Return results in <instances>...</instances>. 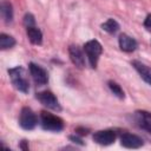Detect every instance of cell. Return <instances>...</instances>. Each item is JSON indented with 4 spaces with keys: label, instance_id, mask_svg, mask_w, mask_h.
Listing matches in <instances>:
<instances>
[{
    "label": "cell",
    "instance_id": "18",
    "mask_svg": "<svg viewBox=\"0 0 151 151\" xmlns=\"http://www.w3.org/2000/svg\"><path fill=\"white\" fill-rule=\"evenodd\" d=\"M34 18H33V15L32 14H26L25 15V18H24V24H25V26L26 27H32V26H34Z\"/></svg>",
    "mask_w": 151,
    "mask_h": 151
},
{
    "label": "cell",
    "instance_id": "6",
    "mask_svg": "<svg viewBox=\"0 0 151 151\" xmlns=\"http://www.w3.org/2000/svg\"><path fill=\"white\" fill-rule=\"evenodd\" d=\"M93 140L99 145H111L116 140V132L112 130H100L94 132Z\"/></svg>",
    "mask_w": 151,
    "mask_h": 151
},
{
    "label": "cell",
    "instance_id": "9",
    "mask_svg": "<svg viewBox=\"0 0 151 151\" xmlns=\"http://www.w3.org/2000/svg\"><path fill=\"white\" fill-rule=\"evenodd\" d=\"M68 53H70V58H71L72 63L78 68H84L85 67V55L78 46H74V45L70 46Z\"/></svg>",
    "mask_w": 151,
    "mask_h": 151
},
{
    "label": "cell",
    "instance_id": "8",
    "mask_svg": "<svg viewBox=\"0 0 151 151\" xmlns=\"http://www.w3.org/2000/svg\"><path fill=\"white\" fill-rule=\"evenodd\" d=\"M120 144L124 147H127V149H138V147L143 146L144 142H143V139L140 137H138L136 134L124 133L120 137Z\"/></svg>",
    "mask_w": 151,
    "mask_h": 151
},
{
    "label": "cell",
    "instance_id": "17",
    "mask_svg": "<svg viewBox=\"0 0 151 151\" xmlns=\"http://www.w3.org/2000/svg\"><path fill=\"white\" fill-rule=\"evenodd\" d=\"M109 87H110V90L113 92V94H116L118 98H120V99L124 98V91H123V88H122L117 83H114V81H109Z\"/></svg>",
    "mask_w": 151,
    "mask_h": 151
},
{
    "label": "cell",
    "instance_id": "16",
    "mask_svg": "<svg viewBox=\"0 0 151 151\" xmlns=\"http://www.w3.org/2000/svg\"><path fill=\"white\" fill-rule=\"evenodd\" d=\"M101 27H103V29L106 31L107 33H116V32L119 29V25H118V22H117L116 20H113V19H109V20H106V21L101 25Z\"/></svg>",
    "mask_w": 151,
    "mask_h": 151
},
{
    "label": "cell",
    "instance_id": "20",
    "mask_svg": "<svg viewBox=\"0 0 151 151\" xmlns=\"http://www.w3.org/2000/svg\"><path fill=\"white\" fill-rule=\"evenodd\" d=\"M70 139H71V140H73L74 143L77 142V143H79V144H83V143H81V140H80L79 138H77V137H74V136H71V137H70Z\"/></svg>",
    "mask_w": 151,
    "mask_h": 151
},
{
    "label": "cell",
    "instance_id": "12",
    "mask_svg": "<svg viewBox=\"0 0 151 151\" xmlns=\"http://www.w3.org/2000/svg\"><path fill=\"white\" fill-rule=\"evenodd\" d=\"M133 67L136 68V71L140 74V77L149 84L151 85V67L146 66L145 64L140 63V61H133L132 63Z\"/></svg>",
    "mask_w": 151,
    "mask_h": 151
},
{
    "label": "cell",
    "instance_id": "14",
    "mask_svg": "<svg viewBox=\"0 0 151 151\" xmlns=\"http://www.w3.org/2000/svg\"><path fill=\"white\" fill-rule=\"evenodd\" d=\"M1 17L4 18V20L6 22H11L12 18H13V9H12V5L9 2H2L1 4Z\"/></svg>",
    "mask_w": 151,
    "mask_h": 151
},
{
    "label": "cell",
    "instance_id": "21",
    "mask_svg": "<svg viewBox=\"0 0 151 151\" xmlns=\"http://www.w3.org/2000/svg\"><path fill=\"white\" fill-rule=\"evenodd\" d=\"M25 144H26V140H22V142H21V146H20V147H21L22 150H28V146H26Z\"/></svg>",
    "mask_w": 151,
    "mask_h": 151
},
{
    "label": "cell",
    "instance_id": "1",
    "mask_svg": "<svg viewBox=\"0 0 151 151\" xmlns=\"http://www.w3.org/2000/svg\"><path fill=\"white\" fill-rule=\"evenodd\" d=\"M8 74H9L12 84L14 85V87L17 90H19L20 92H24V93L28 92L29 85H28V81L25 77V72H24L22 67L18 66V67L11 68V70H8Z\"/></svg>",
    "mask_w": 151,
    "mask_h": 151
},
{
    "label": "cell",
    "instance_id": "10",
    "mask_svg": "<svg viewBox=\"0 0 151 151\" xmlns=\"http://www.w3.org/2000/svg\"><path fill=\"white\" fill-rule=\"evenodd\" d=\"M134 117H136V122L138 123V125L145 131H147L149 133H151V112L137 111Z\"/></svg>",
    "mask_w": 151,
    "mask_h": 151
},
{
    "label": "cell",
    "instance_id": "19",
    "mask_svg": "<svg viewBox=\"0 0 151 151\" xmlns=\"http://www.w3.org/2000/svg\"><path fill=\"white\" fill-rule=\"evenodd\" d=\"M144 26L147 28V29H151V14H149L144 21Z\"/></svg>",
    "mask_w": 151,
    "mask_h": 151
},
{
    "label": "cell",
    "instance_id": "11",
    "mask_svg": "<svg viewBox=\"0 0 151 151\" xmlns=\"http://www.w3.org/2000/svg\"><path fill=\"white\" fill-rule=\"evenodd\" d=\"M119 47L125 52H132L137 47V41L127 34H122L119 37Z\"/></svg>",
    "mask_w": 151,
    "mask_h": 151
},
{
    "label": "cell",
    "instance_id": "3",
    "mask_svg": "<svg viewBox=\"0 0 151 151\" xmlns=\"http://www.w3.org/2000/svg\"><path fill=\"white\" fill-rule=\"evenodd\" d=\"M84 51H85V53L88 58V61H90L91 66L96 67L97 63H98V59H99V55L103 52L101 45L97 40H90L84 45Z\"/></svg>",
    "mask_w": 151,
    "mask_h": 151
},
{
    "label": "cell",
    "instance_id": "13",
    "mask_svg": "<svg viewBox=\"0 0 151 151\" xmlns=\"http://www.w3.org/2000/svg\"><path fill=\"white\" fill-rule=\"evenodd\" d=\"M27 37H28L29 41L34 45H40L42 41V34H41L40 29L34 26L27 27Z\"/></svg>",
    "mask_w": 151,
    "mask_h": 151
},
{
    "label": "cell",
    "instance_id": "5",
    "mask_svg": "<svg viewBox=\"0 0 151 151\" xmlns=\"http://www.w3.org/2000/svg\"><path fill=\"white\" fill-rule=\"evenodd\" d=\"M37 98L38 100L46 107L51 109V110H54V111H60V105H59V101L58 99L55 98V96L50 92V91H42V92H39L37 93Z\"/></svg>",
    "mask_w": 151,
    "mask_h": 151
},
{
    "label": "cell",
    "instance_id": "2",
    "mask_svg": "<svg viewBox=\"0 0 151 151\" xmlns=\"http://www.w3.org/2000/svg\"><path fill=\"white\" fill-rule=\"evenodd\" d=\"M40 122H41V126L42 129L47 130V131H61L64 127V122L61 118H59L58 116L51 114L48 112H41V117H40Z\"/></svg>",
    "mask_w": 151,
    "mask_h": 151
},
{
    "label": "cell",
    "instance_id": "4",
    "mask_svg": "<svg viewBox=\"0 0 151 151\" xmlns=\"http://www.w3.org/2000/svg\"><path fill=\"white\" fill-rule=\"evenodd\" d=\"M19 124L25 130H32L37 125V116L29 107H24L20 112Z\"/></svg>",
    "mask_w": 151,
    "mask_h": 151
},
{
    "label": "cell",
    "instance_id": "15",
    "mask_svg": "<svg viewBox=\"0 0 151 151\" xmlns=\"http://www.w3.org/2000/svg\"><path fill=\"white\" fill-rule=\"evenodd\" d=\"M15 45V40L13 37L8 35V34H0V47L1 50H7V48H11Z\"/></svg>",
    "mask_w": 151,
    "mask_h": 151
},
{
    "label": "cell",
    "instance_id": "7",
    "mask_svg": "<svg viewBox=\"0 0 151 151\" xmlns=\"http://www.w3.org/2000/svg\"><path fill=\"white\" fill-rule=\"evenodd\" d=\"M29 72H31V76H32V78H33V80H34V83L37 85L47 84V81H48L47 72L42 67H40L39 65L31 63L29 64Z\"/></svg>",
    "mask_w": 151,
    "mask_h": 151
}]
</instances>
